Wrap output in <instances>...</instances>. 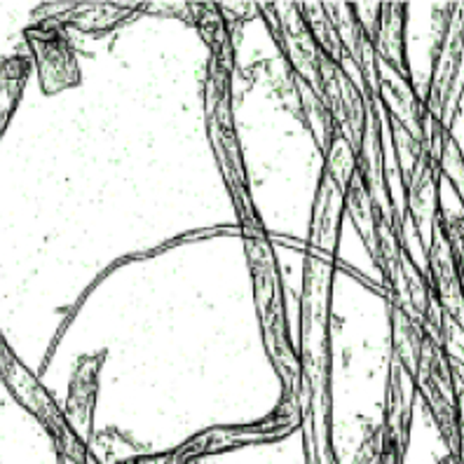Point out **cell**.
Segmentation results:
<instances>
[{
    "label": "cell",
    "mask_w": 464,
    "mask_h": 464,
    "mask_svg": "<svg viewBox=\"0 0 464 464\" xmlns=\"http://www.w3.org/2000/svg\"><path fill=\"white\" fill-rule=\"evenodd\" d=\"M403 31H406V5H397V3L380 5L378 22H375V29L371 31L375 57L399 73H408Z\"/></svg>",
    "instance_id": "obj_5"
},
{
    "label": "cell",
    "mask_w": 464,
    "mask_h": 464,
    "mask_svg": "<svg viewBox=\"0 0 464 464\" xmlns=\"http://www.w3.org/2000/svg\"><path fill=\"white\" fill-rule=\"evenodd\" d=\"M300 14L305 19L307 29H310L312 38L319 45V50L331 57L334 62H340L343 57V45H340V38L335 34V26L331 22L329 12H326V5L324 3H307V5H298Z\"/></svg>",
    "instance_id": "obj_8"
},
{
    "label": "cell",
    "mask_w": 464,
    "mask_h": 464,
    "mask_svg": "<svg viewBox=\"0 0 464 464\" xmlns=\"http://www.w3.org/2000/svg\"><path fill=\"white\" fill-rule=\"evenodd\" d=\"M317 97L322 99V103L329 111L338 134L347 139L352 148L357 150L359 143H362L363 130H366L368 106L371 103H366L359 87L340 68V63L326 57V54H322V62H319Z\"/></svg>",
    "instance_id": "obj_1"
},
{
    "label": "cell",
    "mask_w": 464,
    "mask_h": 464,
    "mask_svg": "<svg viewBox=\"0 0 464 464\" xmlns=\"http://www.w3.org/2000/svg\"><path fill=\"white\" fill-rule=\"evenodd\" d=\"M431 270V294L436 295V305L441 307L446 317L464 326V284L459 275L458 261H455L453 244L448 237L446 226L436 216L431 226V242L430 254H427Z\"/></svg>",
    "instance_id": "obj_2"
},
{
    "label": "cell",
    "mask_w": 464,
    "mask_h": 464,
    "mask_svg": "<svg viewBox=\"0 0 464 464\" xmlns=\"http://www.w3.org/2000/svg\"><path fill=\"white\" fill-rule=\"evenodd\" d=\"M439 162L431 153L430 143L415 160L413 169L408 174V216L415 226H434L439 216Z\"/></svg>",
    "instance_id": "obj_4"
},
{
    "label": "cell",
    "mask_w": 464,
    "mask_h": 464,
    "mask_svg": "<svg viewBox=\"0 0 464 464\" xmlns=\"http://www.w3.org/2000/svg\"><path fill=\"white\" fill-rule=\"evenodd\" d=\"M345 209L350 214L352 223L359 230V235L363 237V244H366L368 254L375 256L378 251V221L380 214L375 209L373 199L368 195V190L363 188L362 179L357 174L352 176V183L345 193ZM385 218V216H382Z\"/></svg>",
    "instance_id": "obj_6"
},
{
    "label": "cell",
    "mask_w": 464,
    "mask_h": 464,
    "mask_svg": "<svg viewBox=\"0 0 464 464\" xmlns=\"http://www.w3.org/2000/svg\"><path fill=\"white\" fill-rule=\"evenodd\" d=\"M443 464H453V462H450V459H448V462H443Z\"/></svg>",
    "instance_id": "obj_9"
},
{
    "label": "cell",
    "mask_w": 464,
    "mask_h": 464,
    "mask_svg": "<svg viewBox=\"0 0 464 464\" xmlns=\"http://www.w3.org/2000/svg\"><path fill=\"white\" fill-rule=\"evenodd\" d=\"M392 340H394V359L415 373L420 362V350L425 340V329L408 317L399 307H392Z\"/></svg>",
    "instance_id": "obj_7"
},
{
    "label": "cell",
    "mask_w": 464,
    "mask_h": 464,
    "mask_svg": "<svg viewBox=\"0 0 464 464\" xmlns=\"http://www.w3.org/2000/svg\"><path fill=\"white\" fill-rule=\"evenodd\" d=\"M329 12L331 22L335 26V34L343 45V54H350L359 73L363 75V90L366 94L375 97V85H378V57H375L371 31L363 26L362 17L357 14V5L347 3H324Z\"/></svg>",
    "instance_id": "obj_3"
}]
</instances>
